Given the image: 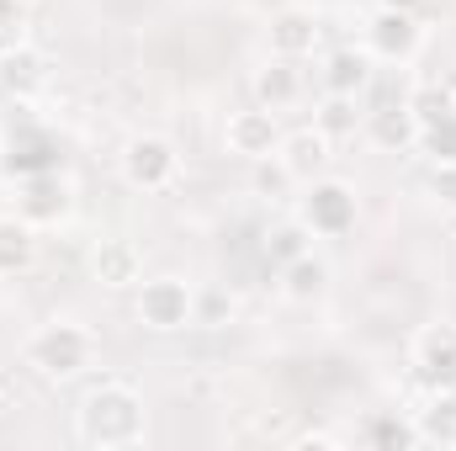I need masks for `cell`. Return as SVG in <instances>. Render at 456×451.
Wrapping results in <instances>:
<instances>
[{
  "mask_svg": "<svg viewBox=\"0 0 456 451\" xmlns=\"http://www.w3.org/2000/svg\"><path fill=\"white\" fill-rule=\"evenodd\" d=\"M143 430H149V409H143V393L127 388V382H96L75 409L80 447L122 451V447H138Z\"/></svg>",
  "mask_w": 456,
  "mask_h": 451,
  "instance_id": "cell-1",
  "label": "cell"
},
{
  "mask_svg": "<svg viewBox=\"0 0 456 451\" xmlns=\"http://www.w3.org/2000/svg\"><path fill=\"white\" fill-rule=\"evenodd\" d=\"M21 356H27V366L37 377L69 382V377H80L96 361V335L86 324H75V319H53V324H43V330L27 335V350Z\"/></svg>",
  "mask_w": 456,
  "mask_h": 451,
  "instance_id": "cell-2",
  "label": "cell"
},
{
  "mask_svg": "<svg viewBox=\"0 0 456 451\" xmlns=\"http://www.w3.org/2000/svg\"><path fill=\"white\" fill-rule=\"evenodd\" d=\"M297 218L308 224L314 239H345L350 228L361 224V197L350 181H335V176H319L303 186L297 197Z\"/></svg>",
  "mask_w": 456,
  "mask_h": 451,
  "instance_id": "cell-3",
  "label": "cell"
},
{
  "mask_svg": "<svg viewBox=\"0 0 456 451\" xmlns=\"http://www.w3.org/2000/svg\"><path fill=\"white\" fill-rule=\"evenodd\" d=\"M133 314H138V324L154 330V335L191 330V324H197V287L181 282V276H149V282H138Z\"/></svg>",
  "mask_w": 456,
  "mask_h": 451,
  "instance_id": "cell-4",
  "label": "cell"
},
{
  "mask_svg": "<svg viewBox=\"0 0 456 451\" xmlns=\"http://www.w3.org/2000/svg\"><path fill=\"white\" fill-rule=\"evenodd\" d=\"M117 170L133 192H165L181 176V149L165 133H133L117 154Z\"/></svg>",
  "mask_w": 456,
  "mask_h": 451,
  "instance_id": "cell-5",
  "label": "cell"
},
{
  "mask_svg": "<svg viewBox=\"0 0 456 451\" xmlns=\"http://www.w3.org/2000/svg\"><path fill=\"white\" fill-rule=\"evenodd\" d=\"M361 48L371 53V64H409L425 48V27L414 11H387L377 5L361 27Z\"/></svg>",
  "mask_w": 456,
  "mask_h": 451,
  "instance_id": "cell-6",
  "label": "cell"
},
{
  "mask_svg": "<svg viewBox=\"0 0 456 451\" xmlns=\"http://www.w3.org/2000/svg\"><path fill=\"white\" fill-rule=\"evenodd\" d=\"M276 144H281L276 112H265V107H239V112H228V122H224V149L228 154H239V160H249V165H265V160H276Z\"/></svg>",
  "mask_w": 456,
  "mask_h": 451,
  "instance_id": "cell-7",
  "label": "cell"
},
{
  "mask_svg": "<svg viewBox=\"0 0 456 451\" xmlns=\"http://www.w3.org/2000/svg\"><path fill=\"white\" fill-rule=\"evenodd\" d=\"M409 366L419 388H456V324H425L409 345Z\"/></svg>",
  "mask_w": 456,
  "mask_h": 451,
  "instance_id": "cell-8",
  "label": "cell"
},
{
  "mask_svg": "<svg viewBox=\"0 0 456 451\" xmlns=\"http://www.w3.org/2000/svg\"><path fill=\"white\" fill-rule=\"evenodd\" d=\"M69 208H75V186H69L64 176H53V170H43V176H21V186H16V213H21L32 228L64 224Z\"/></svg>",
  "mask_w": 456,
  "mask_h": 451,
  "instance_id": "cell-9",
  "label": "cell"
},
{
  "mask_svg": "<svg viewBox=\"0 0 456 451\" xmlns=\"http://www.w3.org/2000/svg\"><path fill=\"white\" fill-rule=\"evenodd\" d=\"M330 160H335V138L319 133V127H292V133H281V144H276V165H281L287 181H297V186L330 176Z\"/></svg>",
  "mask_w": 456,
  "mask_h": 451,
  "instance_id": "cell-10",
  "label": "cell"
},
{
  "mask_svg": "<svg viewBox=\"0 0 456 451\" xmlns=\"http://www.w3.org/2000/svg\"><path fill=\"white\" fill-rule=\"evenodd\" d=\"M319 43H324V27H319V16L303 11V5H287V11H276V16L265 21V48H271L276 59H314Z\"/></svg>",
  "mask_w": 456,
  "mask_h": 451,
  "instance_id": "cell-11",
  "label": "cell"
},
{
  "mask_svg": "<svg viewBox=\"0 0 456 451\" xmlns=\"http://www.w3.org/2000/svg\"><path fill=\"white\" fill-rule=\"evenodd\" d=\"M255 107H265V112H287V107H297L303 102V91H308V80H303V70H297V59H265L260 70H255Z\"/></svg>",
  "mask_w": 456,
  "mask_h": 451,
  "instance_id": "cell-12",
  "label": "cell"
},
{
  "mask_svg": "<svg viewBox=\"0 0 456 451\" xmlns=\"http://www.w3.org/2000/svg\"><path fill=\"white\" fill-rule=\"evenodd\" d=\"M91 276L102 282V287H138L143 282V250L133 244V239H122V234H107L96 250H91Z\"/></svg>",
  "mask_w": 456,
  "mask_h": 451,
  "instance_id": "cell-13",
  "label": "cell"
},
{
  "mask_svg": "<svg viewBox=\"0 0 456 451\" xmlns=\"http://www.w3.org/2000/svg\"><path fill=\"white\" fill-rule=\"evenodd\" d=\"M319 86H324V96H355V102H361L366 86H371V53L355 48V43L330 48L324 64H319Z\"/></svg>",
  "mask_w": 456,
  "mask_h": 451,
  "instance_id": "cell-14",
  "label": "cell"
},
{
  "mask_svg": "<svg viewBox=\"0 0 456 451\" xmlns=\"http://www.w3.org/2000/svg\"><path fill=\"white\" fill-rule=\"evenodd\" d=\"M43 86H48V53H43V48L21 43V48L0 53V91H5V96H16V102H32Z\"/></svg>",
  "mask_w": 456,
  "mask_h": 451,
  "instance_id": "cell-15",
  "label": "cell"
},
{
  "mask_svg": "<svg viewBox=\"0 0 456 451\" xmlns=\"http://www.w3.org/2000/svg\"><path fill=\"white\" fill-rule=\"evenodd\" d=\"M276 271H281V298H287V303H314V298H324V292H330V276H335L330 260L314 255V250L297 255V260H287V266H276Z\"/></svg>",
  "mask_w": 456,
  "mask_h": 451,
  "instance_id": "cell-16",
  "label": "cell"
},
{
  "mask_svg": "<svg viewBox=\"0 0 456 451\" xmlns=\"http://www.w3.org/2000/svg\"><path fill=\"white\" fill-rule=\"evenodd\" d=\"M355 441L361 447H377V451H409V447H419V425L409 414H398V409H377V414L361 420Z\"/></svg>",
  "mask_w": 456,
  "mask_h": 451,
  "instance_id": "cell-17",
  "label": "cell"
},
{
  "mask_svg": "<svg viewBox=\"0 0 456 451\" xmlns=\"http://www.w3.org/2000/svg\"><path fill=\"white\" fill-rule=\"evenodd\" d=\"M37 260V228L21 213H0V276H21Z\"/></svg>",
  "mask_w": 456,
  "mask_h": 451,
  "instance_id": "cell-18",
  "label": "cell"
},
{
  "mask_svg": "<svg viewBox=\"0 0 456 451\" xmlns=\"http://www.w3.org/2000/svg\"><path fill=\"white\" fill-rule=\"evenodd\" d=\"M366 138L382 149V154H398V149H414L419 144V122L409 107H382V112H366Z\"/></svg>",
  "mask_w": 456,
  "mask_h": 451,
  "instance_id": "cell-19",
  "label": "cell"
},
{
  "mask_svg": "<svg viewBox=\"0 0 456 451\" xmlns=\"http://www.w3.org/2000/svg\"><path fill=\"white\" fill-rule=\"evenodd\" d=\"M414 425H419V441H452L456 447V388H430Z\"/></svg>",
  "mask_w": 456,
  "mask_h": 451,
  "instance_id": "cell-20",
  "label": "cell"
},
{
  "mask_svg": "<svg viewBox=\"0 0 456 451\" xmlns=\"http://www.w3.org/2000/svg\"><path fill=\"white\" fill-rule=\"evenodd\" d=\"M314 250V234L303 218H287V224H276L265 234V260L271 266H287V260H297V255H308Z\"/></svg>",
  "mask_w": 456,
  "mask_h": 451,
  "instance_id": "cell-21",
  "label": "cell"
},
{
  "mask_svg": "<svg viewBox=\"0 0 456 451\" xmlns=\"http://www.w3.org/2000/svg\"><path fill=\"white\" fill-rule=\"evenodd\" d=\"M314 127H319V133H330L335 144L350 138V133L361 127V107H355V96H324V107L314 112Z\"/></svg>",
  "mask_w": 456,
  "mask_h": 451,
  "instance_id": "cell-22",
  "label": "cell"
},
{
  "mask_svg": "<svg viewBox=\"0 0 456 451\" xmlns=\"http://www.w3.org/2000/svg\"><path fill=\"white\" fill-rule=\"evenodd\" d=\"M414 149H425L436 165H456V112L436 117V122H425L419 127V144Z\"/></svg>",
  "mask_w": 456,
  "mask_h": 451,
  "instance_id": "cell-23",
  "label": "cell"
},
{
  "mask_svg": "<svg viewBox=\"0 0 456 451\" xmlns=\"http://www.w3.org/2000/svg\"><path fill=\"white\" fill-rule=\"evenodd\" d=\"M403 107H409V112H414V122L425 127V122H436V117L456 112V96L446 91V86H414V91L403 96Z\"/></svg>",
  "mask_w": 456,
  "mask_h": 451,
  "instance_id": "cell-24",
  "label": "cell"
},
{
  "mask_svg": "<svg viewBox=\"0 0 456 451\" xmlns=\"http://www.w3.org/2000/svg\"><path fill=\"white\" fill-rule=\"evenodd\" d=\"M27 43V0H0V53Z\"/></svg>",
  "mask_w": 456,
  "mask_h": 451,
  "instance_id": "cell-25",
  "label": "cell"
},
{
  "mask_svg": "<svg viewBox=\"0 0 456 451\" xmlns=\"http://www.w3.org/2000/svg\"><path fill=\"white\" fill-rule=\"evenodd\" d=\"M297 447H319V451H330V447H340V436H324V430H314V436H303V441H297Z\"/></svg>",
  "mask_w": 456,
  "mask_h": 451,
  "instance_id": "cell-26",
  "label": "cell"
},
{
  "mask_svg": "<svg viewBox=\"0 0 456 451\" xmlns=\"http://www.w3.org/2000/svg\"><path fill=\"white\" fill-rule=\"evenodd\" d=\"M377 5H387V11H414L419 0H377Z\"/></svg>",
  "mask_w": 456,
  "mask_h": 451,
  "instance_id": "cell-27",
  "label": "cell"
},
{
  "mask_svg": "<svg viewBox=\"0 0 456 451\" xmlns=\"http://www.w3.org/2000/svg\"><path fill=\"white\" fill-rule=\"evenodd\" d=\"M27 5H32V0H27Z\"/></svg>",
  "mask_w": 456,
  "mask_h": 451,
  "instance_id": "cell-28",
  "label": "cell"
}]
</instances>
